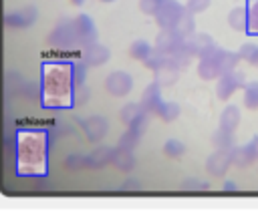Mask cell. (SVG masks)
Returning a JSON list of instances; mask_svg holds the SVG:
<instances>
[{"mask_svg":"<svg viewBox=\"0 0 258 215\" xmlns=\"http://www.w3.org/2000/svg\"><path fill=\"white\" fill-rule=\"evenodd\" d=\"M18 175L46 173V135L44 131H20L16 137Z\"/></svg>","mask_w":258,"mask_h":215,"instance_id":"obj_1","label":"cell"},{"mask_svg":"<svg viewBox=\"0 0 258 215\" xmlns=\"http://www.w3.org/2000/svg\"><path fill=\"white\" fill-rule=\"evenodd\" d=\"M73 76L75 68L69 62H48L44 68V104L46 106H69L73 102Z\"/></svg>","mask_w":258,"mask_h":215,"instance_id":"obj_2","label":"cell"},{"mask_svg":"<svg viewBox=\"0 0 258 215\" xmlns=\"http://www.w3.org/2000/svg\"><path fill=\"white\" fill-rule=\"evenodd\" d=\"M230 24L234 28H244L248 24V18H244V10H236L230 14Z\"/></svg>","mask_w":258,"mask_h":215,"instance_id":"obj_3","label":"cell"}]
</instances>
